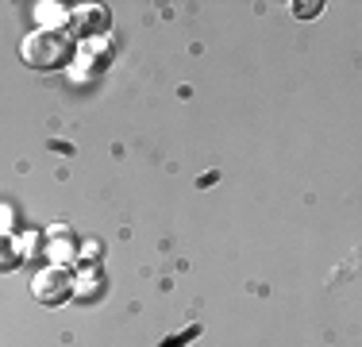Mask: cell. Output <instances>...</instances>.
Masks as SVG:
<instances>
[{"instance_id": "1", "label": "cell", "mask_w": 362, "mask_h": 347, "mask_svg": "<svg viewBox=\"0 0 362 347\" xmlns=\"http://www.w3.org/2000/svg\"><path fill=\"white\" fill-rule=\"evenodd\" d=\"M20 55L31 69H58L70 62L74 42H70V35H62L58 28H39L20 42Z\"/></svg>"}, {"instance_id": "2", "label": "cell", "mask_w": 362, "mask_h": 347, "mask_svg": "<svg viewBox=\"0 0 362 347\" xmlns=\"http://www.w3.org/2000/svg\"><path fill=\"white\" fill-rule=\"evenodd\" d=\"M31 293H35V301H42V305H62V301L74 297V278L62 266H47V271L35 274Z\"/></svg>"}, {"instance_id": "3", "label": "cell", "mask_w": 362, "mask_h": 347, "mask_svg": "<svg viewBox=\"0 0 362 347\" xmlns=\"http://www.w3.org/2000/svg\"><path fill=\"white\" fill-rule=\"evenodd\" d=\"M20 243H16L12 236H8V232H0V271H16V266H20Z\"/></svg>"}, {"instance_id": "4", "label": "cell", "mask_w": 362, "mask_h": 347, "mask_svg": "<svg viewBox=\"0 0 362 347\" xmlns=\"http://www.w3.org/2000/svg\"><path fill=\"white\" fill-rule=\"evenodd\" d=\"M97 285L100 282L89 274V278H81V282H74V293H77V297H89V293H97Z\"/></svg>"}, {"instance_id": "5", "label": "cell", "mask_w": 362, "mask_h": 347, "mask_svg": "<svg viewBox=\"0 0 362 347\" xmlns=\"http://www.w3.org/2000/svg\"><path fill=\"white\" fill-rule=\"evenodd\" d=\"M316 12H320V0H313V4L297 0V4H293V16H300V20H305V16H316Z\"/></svg>"}, {"instance_id": "6", "label": "cell", "mask_w": 362, "mask_h": 347, "mask_svg": "<svg viewBox=\"0 0 362 347\" xmlns=\"http://www.w3.org/2000/svg\"><path fill=\"white\" fill-rule=\"evenodd\" d=\"M97 251H100V243H85V247H81V258H97Z\"/></svg>"}]
</instances>
